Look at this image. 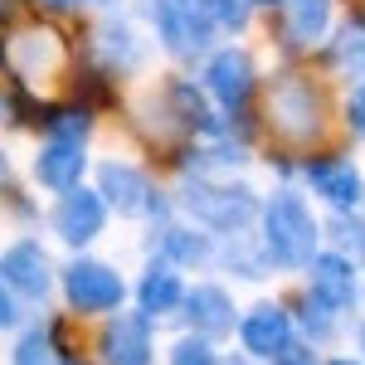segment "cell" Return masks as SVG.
Here are the masks:
<instances>
[{"instance_id":"obj_1","label":"cell","mask_w":365,"mask_h":365,"mask_svg":"<svg viewBox=\"0 0 365 365\" xmlns=\"http://www.w3.org/2000/svg\"><path fill=\"white\" fill-rule=\"evenodd\" d=\"M336 117L331 78L302 58H287L273 78L258 83V146L268 151V166L278 161L282 175H297V166L317 151H336Z\"/></svg>"},{"instance_id":"obj_2","label":"cell","mask_w":365,"mask_h":365,"mask_svg":"<svg viewBox=\"0 0 365 365\" xmlns=\"http://www.w3.org/2000/svg\"><path fill=\"white\" fill-rule=\"evenodd\" d=\"M0 73L5 83L39 93V83L73 78V44L44 15H5L0 20Z\"/></svg>"},{"instance_id":"obj_3","label":"cell","mask_w":365,"mask_h":365,"mask_svg":"<svg viewBox=\"0 0 365 365\" xmlns=\"http://www.w3.org/2000/svg\"><path fill=\"white\" fill-rule=\"evenodd\" d=\"M258 244L268 253L273 273H302L307 258L322 249V220L297 185H273L258 205Z\"/></svg>"},{"instance_id":"obj_4","label":"cell","mask_w":365,"mask_h":365,"mask_svg":"<svg viewBox=\"0 0 365 365\" xmlns=\"http://www.w3.org/2000/svg\"><path fill=\"white\" fill-rule=\"evenodd\" d=\"M175 215L200 225L205 234L225 239V234H244L249 225H258V205L244 180H220V175H205V170H180V185H175Z\"/></svg>"},{"instance_id":"obj_5","label":"cell","mask_w":365,"mask_h":365,"mask_svg":"<svg viewBox=\"0 0 365 365\" xmlns=\"http://www.w3.org/2000/svg\"><path fill=\"white\" fill-rule=\"evenodd\" d=\"M93 190L103 195L108 210H117L122 220H166L175 215V200L156 185V175L137 161H127V156H108V161H98L93 170Z\"/></svg>"},{"instance_id":"obj_6","label":"cell","mask_w":365,"mask_h":365,"mask_svg":"<svg viewBox=\"0 0 365 365\" xmlns=\"http://www.w3.org/2000/svg\"><path fill=\"white\" fill-rule=\"evenodd\" d=\"M58 292H63V307L73 317H108L127 302V278L113 263L78 253L58 268Z\"/></svg>"},{"instance_id":"obj_7","label":"cell","mask_w":365,"mask_h":365,"mask_svg":"<svg viewBox=\"0 0 365 365\" xmlns=\"http://www.w3.org/2000/svg\"><path fill=\"white\" fill-rule=\"evenodd\" d=\"M258 63L244 44H220L205 54V68H200V88L210 93V103L220 108L225 117H239L249 113L253 93H258Z\"/></svg>"},{"instance_id":"obj_8","label":"cell","mask_w":365,"mask_h":365,"mask_svg":"<svg viewBox=\"0 0 365 365\" xmlns=\"http://www.w3.org/2000/svg\"><path fill=\"white\" fill-rule=\"evenodd\" d=\"M141 15H146L151 34L161 39V49L180 63H195L215 49V29L190 0H141Z\"/></svg>"},{"instance_id":"obj_9","label":"cell","mask_w":365,"mask_h":365,"mask_svg":"<svg viewBox=\"0 0 365 365\" xmlns=\"http://www.w3.org/2000/svg\"><path fill=\"white\" fill-rule=\"evenodd\" d=\"M108 205H103V195L93 190V185H73V190H63V195H54V205H49V215H44V225H49V234H54L63 249L83 253L103 229H108Z\"/></svg>"},{"instance_id":"obj_10","label":"cell","mask_w":365,"mask_h":365,"mask_svg":"<svg viewBox=\"0 0 365 365\" xmlns=\"http://www.w3.org/2000/svg\"><path fill=\"white\" fill-rule=\"evenodd\" d=\"M297 175H302V185H307L327 210H361L365 205V175L341 146L336 151H317V156H307V161L297 166Z\"/></svg>"},{"instance_id":"obj_11","label":"cell","mask_w":365,"mask_h":365,"mask_svg":"<svg viewBox=\"0 0 365 365\" xmlns=\"http://www.w3.org/2000/svg\"><path fill=\"white\" fill-rule=\"evenodd\" d=\"M331 25V0H282L278 10H268V34H278V49L287 58H302L327 44Z\"/></svg>"},{"instance_id":"obj_12","label":"cell","mask_w":365,"mask_h":365,"mask_svg":"<svg viewBox=\"0 0 365 365\" xmlns=\"http://www.w3.org/2000/svg\"><path fill=\"white\" fill-rule=\"evenodd\" d=\"M361 263H351L336 249H317L302 268V292H312L317 302H327L331 312H356L361 307Z\"/></svg>"},{"instance_id":"obj_13","label":"cell","mask_w":365,"mask_h":365,"mask_svg":"<svg viewBox=\"0 0 365 365\" xmlns=\"http://www.w3.org/2000/svg\"><path fill=\"white\" fill-rule=\"evenodd\" d=\"M0 278L15 287V297L29 302V307H39V302H49L58 287V263L49 258V249L39 244V239H15L10 249L0 253Z\"/></svg>"},{"instance_id":"obj_14","label":"cell","mask_w":365,"mask_h":365,"mask_svg":"<svg viewBox=\"0 0 365 365\" xmlns=\"http://www.w3.org/2000/svg\"><path fill=\"white\" fill-rule=\"evenodd\" d=\"M234 336H239V351H244L249 361L268 365L287 341L297 336V322H292V312H287L282 297H263V302H253V307L239 312Z\"/></svg>"},{"instance_id":"obj_15","label":"cell","mask_w":365,"mask_h":365,"mask_svg":"<svg viewBox=\"0 0 365 365\" xmlns=\"http://www.w3.org/2000/svg\"><path fill=\"white\" fill-rule=\"evenodd\" d=\"M98 356L103 365H156V331L141 312H108L98 331Z\"/></svg>"},{"instance_id":"obj_16","label":"cell","mask_w":365,"mask_h":365,"mask_svg":"<svg viewBox=\"0 0 365 365\" xmlns=\"http://www.w3.org/2000/svg\"><path fill=\"white\" fill-rule=\"evenodd\" d=\"M215 249H220V239L205 234L200 225H190V220L166 215V220L151 225V253L166 258V263H175L180 273H185V268H210V263H215Z\"/></svg>"},{"instance_id":"obj_17","label":"cell","mask_w":365,"mask_h":365,"mask_svg":"<svg viewBox=\"0 0 365 365\" xmlns=\"http://www.w3.org/2000/svg\"><path fill=\"white\" fill-rule=\"evenodd\" d=\"M180 317H185V331L215 341V346L225 336H234V327H239V307H234L229 287H220V282H195V287H185Z\"/></svg>"},{"instance_id":"obj_18","label":"cell","mask_w":365,"mask_h":365,"mask_svg":"<svg viewBox=\"0 0 365 365\" xmlns=\"http://www.w3.org/2000/svg\"><path fill=\"white\" fill-rule=\"evenodd\" d=\"M29 175H34V185H44L49 195H63V190L83 185V175H88V141L44 137L39 146H34Z\"/></svg>"},{"instance_id":"obj_19","label":"cell","mask_w":365,"mask_h":365,"mask_svg":"<svg viewBox=\"0 0 365 365\" xmlns=\"http://www.w3.org/2000/svg\"><path fill=\"white\" fill-rule=\"evenodd\" d=\"M132 297H137V312L156 327V322H166V317H175L180 312V302H185V278H180V268L175 263H166V258H146V268H141L137 287H132Z\"/></svg>"},{"instance_id":"obj_20","label":"cell","mask_w":365,"mask_h":365,"mask_svg":"<svg viewBox=\"0 0 365 365\" xmlns=\"http://www.w3.org/2000/svg\"><path fill=\"white\" fill-rule=\"evenodd\" d=\"M327 68L351 78V83H365V10L331 25V34H327Z\"/></svg>"},{"instance_id":"obj_21","label":"cell","mask_w":365,"mask_h":365,"mask_svg":"<svg viewBox=\"0 0 365 365\" xmlns=\"http://www.w3.org/2000/svg\"><path fill=\"white\" fill-rule=\"evenodd\" d=\"M68 346H63V317H44V322H29L25 331L15 336L10 365H63Z\"/></svg>"},{"instance_id":"obj_22","label":"cell","mask_w":365,"mask_h":365,"mask_svg":"<svg viewBox=\"0 0 365 365\" xmlns=\"http://www.w3.org/2000/svg\"><path fill=\"white\" fill-rule=\"evenodd\" d=\"M287 312H292V322H297V336H307L312 346H327V341H336L341 331V312H331L327 302H317L312 292H292V297H282Z\"/></svg>"},{"instance_id":"obj_23","label":"cell","mask_w":365,"mask_h":365,"mask_svg":"<svg viewBox=\"0 0 365 365\" xmlns=\"http://www.w3.org/2000/svg\"><path fill=\"white\" fill-rule=\"evenodd\" d=\"M98 58H103V68L127 73V68H137L141 58H146V39L127 20H117V25L108 20V25L98 29Z\"/></svg>"},{"instance_id":"obj_24","label":"cell","mask_w":365,"mask_h":365,"mask_svg":"<svg viewBox=\"0 0 365 365\" xmlns=\"http://www.w3.org/2000/svg\"><path fill=\"white\" fill-rule=\"evenodd\" d=\"M322 249L365 263V210H331V220H322Z\"/></svg>"},{"instance_id":"obj_25","label":"cell","mask_w":365,"mask_h":365,"mask_svg":"<svg viewBox=\"0 0 365 365\" xmlns=\"http://www.w3.org/2000/svg\"><path fill=\"white\" fill-rule=\"evenodd\" d=\"M200 15L210 20L215 34H244L253 25V5L249 0H190Z\"/></svg>"},{"instance_id":"obj_26","label":"cell","mask_w":365,"mask_h":365,"mask_svg":"<svg viewBox=\"0 0 365 365\" xmlns=\"http://www.w3.org/2000/svg\"><path fill=\"white\" fill-rule=\"evenodd\" d=\"M166 365H225V356H220L215 341L195 336V331H180V336L166 346Z\"/></svg>"},{"instance_id":"obj_27","label":"cell","mask_w":365,"mask_h":365,"mask_svg":"<svg viewBox=\"0 0 365 365\" xmlns=\"http://www.w3.org/2000/svg\"><path fill=\"white\" fill-rule=\"evenodd\" d=\"M341 132L351 141H365V83H351V93L341 98Z\"/></svg>"},{"instance_id":"obj_28","label":"cell","mask_w":365,"mask_h":365,"mask_svg":"<svg viewBox=\"0 0 365 365\" xmlns=\"http://www.w3.org/2000/svg\"><path fill=\"white\" fill-rule=\"evenodd\" d=\"M268 365H322V346H312L307 336H292Z\"/></svg>"},{"instance_id":"obj_29","label":"cell","mask_w":365,"mask_h":365,"mask_svg":"<svg viewBox=\"0 0 365 365\" xmlns=\"http://www.w3.org/2000/svg\"><path fill=\"white\" fill-rule=\"evenodd\" d=\"M25 312H29V302H20L15 287L0 278V331H20L25 327Z\"/></svg>"},{"instance_id":"obj_30","label":"cell","mask_w":365,"mask_h":365,"mask_svg":"<svg viewBox=\"0 0 365 365\" xmlns=\"http://www.w3.org/2000/svg\"><path fill=\"white\" fill-rule=\"evenodd\" d=\"M34 5H44V10H54V15H73V10H83L88 0H34Z\"/></svg>"},{"instance_id":"obj_31","label":"cell","mask_w":365,"mask_h":365,"mask_svg":"<svg viewBox=\"0 0 365 365\" xmlns=\"http://www.w3.org/2000/svg\"><path fill=\"white\" fill-rule=\"evenodd\" d=\"M322 365H365L361 356H331V361H322Z\"/></svg>"},{"instance_id":"obj_32","label":"cell","mask_w":365,"mask_h":365,"mask_svg":"<svg viewBox=\"0 0 365 365\" xmlns=\"http://www.w3.org/2000/svg\"><path fill=\"white\" fill-rule=\"evenodd\" d=\"M249 5H253V10H278L282 0H249Z\"/></svg>"},{"instance_id":"obj_33","label":"cell","mask_w":365,"mask_h":365,"mask_svg":"<svg viewBox=\"0 0 365 365\" xmlns=\"http://www.w3.org/2000/svg\"><path fill=\"white\" fill-rule=\"evenodd\" d=\"M356 351H361V361H365V322L356 327Z\"/></svg>"},{"instance_id":"obj_34","label":"cell","mask_w":365,"mask_h":365,"mask_svg":"<svg viewBox=\"0 0 365 365\" xmlns=\"http://www.w3.org/2000/svg\"><path fill=\"white\" fill-rule=\"evenodd\" d=\"M63 365H93V361H83V356H63Z\"/></svg>"},{"instance_id":"obj_35","label":"cell","mask_w":365,"mask_h":365,"mask_svg":"<svg viewBox=\"0 0 365 365\" xmlns=\"http://www.w3.org/2000/svg\"><path fill=\"white\" fill-rule=\"evenodd\" d=\"M98 5H117V0H98Z\"/></svg>"}]
</instances>
